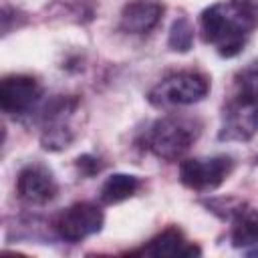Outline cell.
I'll use <instances>...</instances> for the list:
<instances>
[{"mask_svg": "<svg viewBox=\"0 0 258 258\" xmlns=\"http://www.w3.org/2000/svg\"><path fill=\"white\" fill-rule=\"evenodd\" d=\"M258 26L256 0H222L202 12V34L226 58L236 56Z\"/></svg>", "mask_w": 258, "mask_h": 258, "instance_id": "obj_1", "label": "cell"}, {"mask_svg": "<svg viewBox=\"0 0 258 258\" xmlns=\"http://www.w3.org/2000/svg\"><path fill=\"white\" fill-rule=\"evenodd\" d=\"M200 125L196 119L167 115L151 123L145 131V147L159 159H179L198 139Z\"/></svg>", "mask_w": 258, "mask_h": 258, "instance_id": "obj_2", "label": "cell"}, {"mask_svg": "<svg viewBox=\"0 0 258 258\" xmlns=\"http://www.w3.org/2000/svg\"><path fill=\"white\" fill-rule=\"evenodd\" d=\"M210 91V79L200 71H177L163 77L147 95L155 107L194 105Z\"/></svg>", "mask_w": 258, "mask_h": 258, "instance_id": "obj_3", "label": "cell"}, {"mask_svg": "<svg viewBox=\"0 0 258 258\" xmlns=\"http://www.w3.org/2000/svg\"><path fill=\"white\" fill-rule=\"evenodd\" d=\"M234 161L230 155H214V157H194L185 159L179 165V179L185 187L196 191H210L224 183L230 175Z\"/></svg>", "mask_w": 258, "mask_h": 258, "instance_id": "obj_4", "label": "cell"}, {"mask_svg": "<svg viewBox=\"0 0 258 258\" xmlns=\"http://www.w3.org/2000/svg\"><path fill=\"white\" fill-rule=\"evenodd\" d=\"M105 216L99 206L89 202H79L62 210L54 220L56 234L67 242H81L97 232H101Z\"/></svg>", "mask_w": 258, "mask_h": 258, "instance_id": "obj_5", "label": "cell"}, {"mask_svg": "<svg viewBox=\"0 0 258 258\" xmlns=\"http://www.w3.org/2000/svg\"><path fill=\"white\" fill-rule=\"evenodd\" d=\"M258 131V101L234 95L222 113V141H248Z\"/></svg>", "mask_w": 258, "mask_h": 258, "instance_id": "obj_6", "label": "cell"}, {"mask_svg": "<svg viewBox=\"0 0 258 258\" xmlns=\"http://www.w3.org/2000/svg\"><path fill=\"white\" fill-rule=\"evenodd\" d=\"M42 89L34 77L10 75L0 83V105L6 115H24L38 101Z\"/></svg>", "mask_w": 258, "mask_h": 258, "instance_id": "obj_7", "label": "cell"}, {"mask_svg": "<svg viewBox=\"0 0 258 258\" xmlns=\"http://www.w3.org/2000/svg\"><path fill=\"white\" fill-rule=\"evenodd\" d=\"M58 191L54 175L48 167L40 163H28L20 169L16 177V194L22 202L32 206H42L50 202Z\"/></svg>", "mask_w": 258, "mask_h": 258, "instance_id": "obj_8", "label": "cell"}, {"mask_svg": "<svg viewBox=\"0 0 258 258\" xmlns=\"http://www.w3.org/2000/svg\"><path fill=\"white\" fill-rule=\"evenodd\" d=\"M163 6L155 0H131L121 10L119 28L129 34H147L161 20Z\"/></svg>", "mask_w": 258, "mask_h": 258, "instance_id": "obj_9", "label": "cell"}, {"mask_svg": "<svg viewBox=\"0 0 258 258\" xmlns=\"http://www.w3.org/2000/svg\"><path fill=\"white\" fill-rule=\"evenodd\" d=\"M139 254H147V256H194L196 254L198 256L202 252L198 246L189 244L177 228H167L155 238H151L149 244L139 250Z\"/></svg>", "mask_w": 258, "mask_h": 258, "instance_id": "obj_10", "label": "cell"}, {"mask_svg": "<svg viewBox=\"0 0 258 258\" xmlns=\"http://www.w3.org/2000/svg\"><path fill=\"white\" fill-rule=\"evenodd\" d=\"M234 248H248L258 244V210L250 206H238L232 216V234Z\"/></svg>", "mask_w": 258, "mask_h": 258, "instance_id": "obj_11", "label": "cell"}, {"mask_svg": "<svg viewBox=\"0 0 258 258\" xmlns=\"http://www.w3.org/2000/svg\"><path fill=\"white\" fill-rule=\"evenodd\" d=\"M141 187V179L129 173H113L111 177L105 179L101 191H99V200L107 206L111 204H119L129 200L131 196L137 194V189Z\"/></svg>", "mask_w": 258, "mask_h": 258, "instance_id": "obj_12", "label": "cell"}, {"mask_svg": "<svg viewBox=\"0 0 258 258\" xmlns=\"http://www.w3.org/2000/svg\"><path fill=\"white\" fill-rule=\"evenodd\" d=\"M234 87H236L234 95L258 101V58L252 60L250 64H246L242 71H238V75L234 79Z\"/></svg>", "mask_w": 258, "mask_h": 258, "instance_id": "obj_13", "label": "cell"}, {"mask_svg": "<svg viewBox=\"0 0 258 258\" xmlns=\"http://www.w3.org/2000/svg\"><path fill=\"white\" fill-rule=\"evenodd\" d=\"M194 44V26L185 16L173 20L169 28V48L175 52H187Z\"/></svg>", "mask_w": 258, "mask_h": 258, "instance_id": "obj_14", "label": "cell"}, {"mask_svg": "<svg viewBox=\"0 0 258 258\" xmlns=\"http://www.w3.org/2000/svg\"><path fill=\"white\" fill-rule=\"evenodd\" d=\"M77 165H79V169H83L87 175H93L95 171H99V163H97V159L91 157V155L79 157V159H77Z\"/></svg>", "mask_w": 258, "mask_h": 258, "instance_id": "obj_15", "label": "cell"}]
</instances>
